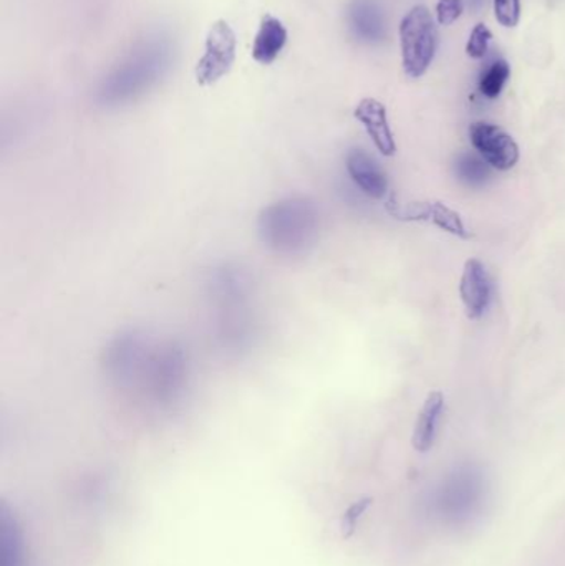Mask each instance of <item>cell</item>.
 <instances>
[{
  "instance_id": "cell-20",
  "label": "cell",
  "mask_w": 565,
  "mask_h": 566,
  "mask_svg": "<svg viewBox=\"0 0 565 566\" xmlns=\"http://www.w3.org/2000/svg\"><path fill=\"white\" fill-rule=\"evenodd\" d=\"M370 504V499H365V501L357 502L354 507H350V511L345 514L344 531L354 532V528L357 527V522L360 521L362 515L367 512Z\"/></svg>"
},
{
  "instance_id": "cell-11",
  "label": "cell",
  "mask_w": 565,
  "mask_h": 566,
  "mask_svg": "<svg viewBox=\"0 0 565 566\" xmlns=\"http://www.w3.org/2000/svg\"><path fill=\"white\" fill-rule=\"evenodd\" d=\"M0 566H29L22 527L6 502L0 505Z\"/></svg>"
},
{
  "instance_id": "cell-2",
  "label": "cell",
  "mask_w": 565,
  "mask_h": 566,
  "mask_svg": "<svg viewBox=\"0 0 565 566\" xmlns=\"http://www.w3.org/2000/svg\"><path fill=\"white\" fill-rule=\"evenodd\" d=\"M318 218L317 206L311 199H282L262 209L259 238L275 254H304L317 239Z\"/></svg>"
},
{
  "instance_id": "cell-7",
  "label": "cell",
  "mask_w": 565,
  "mask_h": 566,
  "mask_svg": "<svg viewBox=\"0 0 565 566\" xmlns=\"http://www.w3.org/2000/svg\"><path fill=\"white\" fill-rule=\"evenodd\" d=\"M470 138L481 158L498 171H510L520 161V146L510 133L491 123H474Z\"/></svg>"
},
{
  "instance_id": "cell-8",
  "label": "cell",
  "mask_w": 565,
  "mask_h": 566,
  "mask_svg": "<svg viewBox=\"0 0 565 566\" xmlns=\"http://www.w3.org/2000/svg\"><path fill=\"white\" fill-rule=\"evenodd\" d=\"M460 295L467 308L468 318L478 319L486 313L493 298V282L483 262L478 259H470L464 264Z\"/></svg>"
},
{
  "instance_id": "cell-10",
  "label": "cell",
  "mask_w": 565,
  "mask_h": 566,
  "mask_svg": "<svg viewBox=\"0 0 565 566\" xmlns=\"http://www.w3.org/2000/svg\"><path fill=\"white\" fill-rule=\"evenodd\" d=\"M347 171L352 181L364 195L372 199H385L388 196V179L384 169L374 158L362 149H352L347 155Z\"/></svg>"
},
{
  "instance_id": "cell-19",
  "label": "cell",
  "mask_w": 565,
  "mask_h": 566,
  "mask_svg": "<svg viewBox=\"0 0 565 566\" xmlns=\"http://www.w3.org/2000/svg\"><path fill=\"white\" fill-rule=\"evenodd\" d=\"M463 9V0H440L437 6L438 22L440 25H451L460 19Z\"/></svg>"
},
{
  "instance_id": "cell-12",
  "label": "cell",
  "mask_w": 565,
  "mask_h": 566,
  "mask_svg": "<svg viewBox=\"0 0 565 566\" xmlns=\"http://www.w3.org/2000/svg\"><path fill=\"white\" fill-rule=\"evenodd\" d=\"M289 33L284 23L278 17H262L261 25L255 33L254 45H252V56L261 65H271L281 55L284 46L287 45Z\"/></svg>"
},
{
  "instance_id": "cell-17",
  "label": "cell",
  "mask_w": 565,
  "mask_h": 566,
  "mask_svg": "<svg viewBox=\"0 0 565 566\" xmlns=\"http://www.w3.org/2000/svg\"><path fill=\"white\" fill-rule=\"evenodd\" d=\"M491 40H493L491 30L484 23H478L467 43L468 55L471 59H483L488 53V49H490Z\"/></svg>"
},
{
  "instance_id": "cell-15",
  "label": "cell",
  "mask_w": 565,
  "mask_h": 566,
  "mask_svg": "<svg viewBox=\"0 0 565 566\" xmlns=\"http://www.w3.org/2000/svg\"><path fill=\"white\" fill-rule=\"evenodd\" d=\"M458 179L468 186H483L490 179L491 166L483 158L474 155L458 156L454 165Z\"/></svg>"
},
{
  "instance_id": "cell-16",
  "label": "cell",
  "mask_w": 565,
  "mask_h": 566,
  "mask_svg": "<svg viewBox=\"0 0 565 566\" xmlns=\"http://www.w3.org/2000/svg\"><path fill=\"white\" fill-rule=\"evenodd\" d=\"M510 75L511 66L506 60H498V62L491 63L490 69L481 75L480 92L488 98H498L508 80H510Z\"/></svg>"
},
{
  "instance_id": "cell-14",
  "label": "cell",
  "mask_w": 565,
  "mask_h": 566,
  "mask_svg": "<svg viewBox=\"0 0 565 566\" xmlns=\"http://www.w3.org/2000/svg\"><path fill=\"white\" fill-rule=\"evenodd\" d=\"M350 25L355 35L365 42H378L385 35L384 15L374 2L357 0L350 7Z\"/></svg>"
},
{
  "instance_id": "cell-13",
  "label": "cell",
  "mask_w": 565,
  "mask_h": 566,
  "mask_svg": "<svg viewBox=\"0 0 565 566\" xmlns=\"http://www.w3.org/2000/svg\"><path fill=\"white\" fill-rule=\"evenodd\" d=\"M444 412V396L441 391H431L418 415L414 431V448L418 452H428L437 441L438 428Z\"/></svg>"
},
{
  "instance_id": "cell-4",
  "label": "cell",
  "mask_w": 565,
  "mask_h": 566,
  "mask_svg": "<svg viewBox=\"0 0 565 566\" xmlns=\"http://www.w3.org/2000/svg\"><path fill=\"white\" fill-rule=\"evenodd\" d=\"M438 27L425 6H417L400 23L401 63L411 78H421L438 50Z\"/></svg>"
},
{
  "instance_id": "cell-6",
  "label": "cell",
  "mask_w": 565,
  "mask_h": 566,
  "mask_svg": "<svg viewBox=\"0 0 565 566\" xmlns=\"http://www.w3.org/2000/svg\"><path fill=\"white\" fill-rule=\"evenodd\" d=\"M387 212L391 218L404 222H431L441 231L450 232L460 239H470L471 234L464 226L463 219L453 209L443 202H400L397 196L390 195L387 199Z\"/></svg>"
},
{
  "instance_id": "cell-18",
  "label": "cell",
  "mask_w": 565,
  "mask_h": 566,
  "mask_svg": "<svg viewBox=\"0 0 565 566\" xmlns=\"http://www.w3.org/2000/svg\"><path fill=\"white\" fill-rule=\"evenodd\" d=\"M494 15L503 27H516L521 19V0H494Z\"/></svg>"
},
{
  "instance_id": "cell-1",
  "label": "cell",
  "mask_w": 565,
  "mask_h": 566,
  "mask_svg": "<svg viewBox=\"0 0 565 566\" xmlns=\"http://www.w3.org/2000/svg\"><path fill=\"white\" fill-rule=\"evenodd\" d=\"M172 62L175 43L168 35L146 36L103 78L96 102L106 108L135 102L169 72Z\"/></svg>"
},
{
  "instance_id": "cell-9",
  "label": "cell",
  "mask_w": 565,
  "mask_h": 566,
  "mask_svg": "<svg viewBox=\"0 0 565 566\" xmlns=\"http://www.w3.org/2000/svg\"><path fill=\"white\" fill-rule=\"evenodd\" d=\"M355 118L367 129L375 148L384 156H394L397 153L394 132L387 118V108L384 103L375 98H364L355 108Z\"/></svg>"
},
{
  "instance_id": "cell-3",
  "label": "cell",
  "mask_w": 565,
  "mask_h": 566,
  "mask_svg": "<svg viewBox=\"0 0 565 566\" xmlns=\"http://www.w3.org/2000/svg\"><path fill=\"white\" fill-rule=\"evenodd\" d=\"M486 502L488 484L483 474L468 469L457 471L443 481L427 504L431 517L441 524L461 527L480 517Z\"/></svg>"
},
{
  "instance_id": "cell-5",
  "label": "cell",
  "mask_w": 565,
  "mask_h": 566,
  "mask_svg": "<svg viewBox=\"0 0 565 566\" xmlns=\"http://www.w3.org/2000/svg\"><path fill=\"white\" fill-rule=\"evenodd\" d=\"M238 53V36L226 20L212 23L206 35L205 53L196 63L195 76L198 85L212 86L231 72Z\"/></svg>"
}]
</instances>
